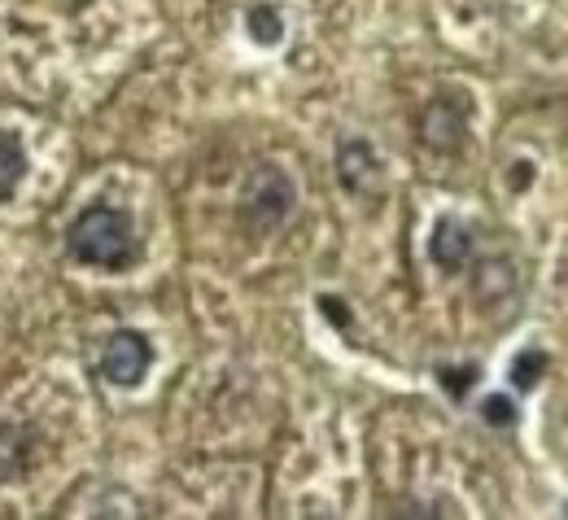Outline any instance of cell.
Here are the masks:
<instances>
[{"label": "cell", "mask_w": 568, "mask_h": 520, "mask_svg": "<svg viewBox=\"0 0 568 520\" xmlns=\"http://www.w3.org/2000/svg\"><path fill=\"white\" fill-rule=\"evenodd\" d=\"M67 249H71L74 263H83V267L128 272L141 258V236H136V223H132L128 211L97 202V206L79 211L74 223L67 227Z\"/></svg>", "instance_id": "obj_1"}, {"label": "cell", "mask_w": 568, "mask_h": 520, "mask_svg": "<svg viewBox=\"0 0 568 520\" xmlns=\"http://www.w3.org/2000/svg\"><path fill=\"white\" fill-rule=\"evenodd\" d=\"M293 206H297L293 180L284 175L281 166L263 162V166L250 171V180L241 188V202H236V215H241V227L250 236H272V232H281L284 223H288Z\"/></svg>", "instance_id": "obj_2"}, {"label": "cell", "mask_w": 568, "mask_h": 520, "mask_svg": "<svg viewBox=\"0 0 568 520\" xmlns=\"http://www.w3.org/2000/svg\"><path fill=\"white\" fill-rule=\"evenodd\" d=\"M420 141L433 153H459L468 141V101L459 92H437L420 110V123H416Z\"/></svg>", "instance_id": "obj_3"}, {"label": "cell", "mask_w": 568, "mask_h": 520, "mask_svg": "<svg viewBox=\"0 0 568 520\" xmlns=\"http://www.w3.org/2000/svg\"><path fill=\"white\" fill-rule=\"evenodd\" d=\"M153 368V346L136 328H119L110 333V341L101 346V376L119 389H136Z\"/></svg>", "instance_id": "obj_4"}, {"label": "cell", "mask_w": 568, "mask_h": 520, "mask_svg": "<svg viewBox=\"0 0 568 520\" xmlns=\"http://www.w3.org/2000/svg\"><path fill=\"white\" fill-rule=\"evenodd\" d=\"M428 258L446 276L468 272V263L477 258V232L459 215H442V220L433 223V236H428Z\"/></svg>", "instance_id": "obj_5"}, {"label": "cell", "mask_w": 568, "mask_h": 520, "mask_svg": "<svg viewBox=\"0 0 568 520\" xmlns=\"http://www.w3.org/2000/svg\"><path fill=\"white\" fill-rule=\"evenodd\" d=\"M337 180L351 197H381L385 188V162L367 141H342L337 149Z\"/></svg>", "instance_id": "obj_6"}, {"label": "cell", "mask_w": 568, "mask_h": 520, "mask_svg": "<svg viewBox=\"0 0 568 520\" xmlns=\"http://www.w3.org/2000/svg\"><path fill=\"white\" fill-rule=\"evenodd\" d=\"M31 455H36V434L27 425L0 420V486H9L13 477H22L31 468Z\"/></svg>", "instance_id": "obj_7"}, {"label": "cell", "mask_w": 568, "mask_h": 520, "mask_svg": "<svg viewBox=\"0 0 568 520\" xmlns=\"http://www.w3.org/2000/svg\"><path fill=\"white\" fill-rule=\"evenodd\" d=\"M22 175H27V149L13 132H0V206L18 193Z\"/></svg>", "instance_id": "obj_8"}, {"label": "cell", "mask_w": 568, "mask_h": 520, "mask_svg": "<svg viewBox=\"0 0 568 520\" xmlns=\"http://www.w3.org/2000/svg\"><path fill=\"white\" fill-rule=\"evenodd\" d=\"M245 27H250V35L258 40V44H281L284 40V18L276 4H254L250 13H245Z\"/></svg>", "instance_id": "obj_9"}, {"label": "cell", "mask_w": 568, "mask_h": 520, "mask_svg": "<svg viewBox=\"0 0 568 520\" xmlns=\"http://www.w3.org/2000/svg\"><path fill=\"white\" fill-rule=\"evenodd\" d=\"M542 371H547V355L542 350H520L516 355V364H511V389H520V394H529L538 380H542Z\"/></svg>", "instance_id": "obj_10"}, {"label": "cell", "mask_w": 568, "mask_h": 520, "mask_svg": "<svg viewBox=\"0 0 568 520\" xmlns=\"http://www.w3.org/2000/svg\"><path fill=\"white\" fill-rule=\"evenodd\" d=\"M481 416H486V425H495V429H511V425H516V402H511L507 394H490V398L481 402Z\"/></svg>", "instance_id": "obj_11"}, {"label": "cell", "mask_w": 568, "mask_h": 520, "mask_svg": "<svg viewBox=\"0 0 568 520\" xmlns=\"http://www.w3.org/2000/svg\"><path fill=\"white\" fill-rule=\"evenodd\" d=\"M437 380L446 385L450 398H464L477 385V368H437Z\"/></svg>", "instance_id": "obj_12"}, {"label": "cell", "mask_w": 568, "mask_h": 520, "mask_svg": "<svg viewBox=\"0 0 568 520\" xmlns=\"http://www.w3.org/2000/svg\"><path fill=\"white\" fill-rule=\"evenodd\" d=\"M320 306H324V310H328V315H337V319H333V324H337V328H351V310H346V306H342V302H337V297H320Z\"/></svg>", "instance_id": "obj_13"}, {"label": "cell", "mask_w": 568, "mask_h": 520, "mask_svg": "<svg viewBox=\"0 0 568 520\" xmlns=\"http://www.w3.org/2000/svg\"><path fill=\"white\" fill-rule=\"evenodd\" d=\"M74 4H92V0H74Z\"/></svg>", "instance_id": "obj_14"}, {"label": "cell", "mask_w": 568, "mask_h": 520, "mask_svg": "<svg viewBox=\"0 0 568 520\" xmlns=\"http://www.w3.org/2000/svg\"><path fill=\"white\" fill-rule=\"evenodd\" d=\"M565 512H568V508H565Z\"/></svg>", "instance_id": "obj_15"}]
</instances>
